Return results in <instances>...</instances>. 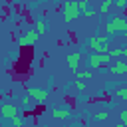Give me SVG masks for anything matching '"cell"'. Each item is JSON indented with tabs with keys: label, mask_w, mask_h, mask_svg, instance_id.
I'll return each mask as SVG.
<instances>
[{
	"label": "cell",
	"mask_w": 127,
	"mask_h": 127,
	"mask_svg": "<svg viewBox=\"0 0 127 127\" xmlns=\"http://www.w3.org/2000/svg\"><path fill=\"white\" fill-rule=\"evenodd\" d=\"M107 64H111V56H109L107 52H93V54H89V58H87V65H89L91 69H101V67H105Z\"/></svg>",
	"instance_id": "obj_1"
},
{
	"label": "cell",
	"mask_w": 127,
	"mask_h": 127,
	"mask_svg": "<svg viewBox=\"0 0 127 127\" xmlns=\"http://www.w3.org/2000/svg\"><path fill=\"white\" fill-rule=\"evenodd\" d=\"M81 16V10H79V6H77V0H67L65 4H64V22H73L75 18H79Z\"/></svg>",
	"instance_id": "obj_2"
},
{
	"label": "cell",
	"mask_w": 127,
	"mask_h": 127,
	"mask_svg": "<svg viewBox=\"0 0 127 127\" xmlns=\"http://www.w3.org/2000/svg\"><path fill=\"white\" fill-rule=\"evenodd\" d=\"M109 34H99V36H91L87 40V48L93 50V52H107L109 48H105V44L109 42Z\"/></svg>",
	"instance_id": "obj_3"
},
{
	"label": "cell",
	"mask_w": 127,
	"mask_h": 127,
	"mask_svg": "<svg viewBox=\"0 0 127 127\" xmlns=\"http://www.w3.org/2000/svg\"><path fill=\"white\" fill-rule=\"evenodd\" d=\"M105 32H107L111 38L115 36V32H127V20H125L123 16H113V18L109 20Z\"/></svg>",
	"instance_id": "obj_4"
},
{
	"label": "cell",
	"mask_w": 127,
	"mask_h": 127,
	"mask_svg": "<svg viewBox=\"0 0 127 127\" xmlns=\"http://www.w3.org/2000/svg\"><path fill=\"white\" fill-rule=\"evenodd\" d=\"M38 38H40V34H38L36 30H30V32H24V34L20 36L18 44H20L22 48H28V46H34V44L38 42Z\"/></svg>",
	"instance_id": "obj_5"
},
{
	"label": "cell",
	"mask_w": 127,
	"mask_h": 127,
	"mask_svg": "<svg viewBox=\"0 0 127 127\" xmlns=\"http://www.w3.org/2000/svg\"><path fill=\"white\" fill-rule=\"evenodd\" d=\"M26 93H28V95L32 97V101H36V103H44V101L48 99V91L42 89V87H28Z\"/></svg>",
	"instance_id": "obj_6"
},
{
	"label": "cell",
	"mask_w": 127,
	"mask_h": 127,
	"mask_svg": "<svg viewBox=\"0 0 127 127\" xmlns=\"http://www.w3.org/2000/svg\"><path fill=\"white\" fill-rule=\"evenodd\" d=\"M16 113H20V109L16 107V105H10V103H4V105H0V117L2 119H12Z\"/></svg>",
	"instance_id": "obj_7"
},
{
	"label": "cell",
	"mask_w": 127,
	"mask_h": 127,
	"mask_svg": "<svg viewBox=\"0 0 127 127\" xmlns=\"http://www.w3.org/2000/svg\"><path fill=\"white\" fill-rule=\"evenodd\" d=\"M107 71H109V73H115V75H123V73H127V60H119V62L107 65Z\"/></svg>",
	"instance_id": "obj_8"
},
{
	"label": "cell",
	"mask_w": 127,
	"mask_h": 127,
	"mask_svg": "<svg viewBox=\"0 0 127 127\" xmlns=\"http://www.w3.org/2000/svg\"><path fill=\"white\" fill-rule=\"evenodd\" d=\"M65 62H67V67L71 71H77L79 69V62H81V54L79 52H71V54H67Z\"/></svg>",
	"instance_id": "obj_9"
},
{
	"label": "cell",
	"mask_w": 127,
	"mask_h": 127,
	"mask_svg": "<svg viewBox=\"0 0 127 127\" xmlns=\"http://www.w3.org/2000/svg\"><path fill=\"white\" fill-rule=\"evenodd\" d=\"M71 115V107L69 105H58L54 111H52V117L54 119H67Z\"/></svg>",
	"instance_id": "obj_10"
},
{
	"label": "cell",
	"mask_w": 127,
	"mask_h": 127,
	"mask_svg": "<svg viewBox=\"0 0 127 127\" xmlns=\"http://www.w3.org/2000/svg\"><path fill=\"white\" fill-rule=\"evenodd\" d=\"M34 30H36L40 36H42V34H46V32H48V22H46L44 18H38V20H36V24H34Z\"/></svg>",
	"instance_id": "obj_11"
},
{
	"label": "cell",
	"mask_w": 127,
	"mask_h": 127,
	"mask_svg": "<svg viewBox=\"0 0 127 127\" xmlns=\"http://www.w3.org/2000/svg\"><path fill=\"white\" fill-rule=\"evenodd\" d=\"M75 77H79V79H91L93 77V71H91V67L89 69H77L75 71Z\"/></svg>",
	"instance_id": "obj_12"
},
{
	"label": "cell",
	"mask_w": 127,
	"mask_h": 127,
	"mask_svg": "<svg viewBox=\"0 0 127 127\" xmlns=\"http://www.w3.org/2000/svg\"><path fill=\"white\" fill-rule=\"evenodd\" d=\"M111 6H113V0H103V2H101V6H99V14H101V16H107Z\"/></svg>",
	"instance_id": "obj_13"
},
{
	"label": "cell",
	"mask_w": 127,
	"mask_h": 127,
	"mask_svg": "<svg viewBox=\"0 0 127 127\" xmlns=\"http://www.w3.org/2000/svg\"><path fill=\"white\" fill-rule=\"evenodd\" d=\"M30 101H32V97L26 93V95L22 97V101H20V105H22V111H30Z\"/></svg>",
	"instance_id": "obj_14"
},
{
	"label": "cell",
	"mask_w": 127,
	"mask_h": 127,
	"mask_svg": "<svg viewBox=\"0 0 127 127\" xmlns=\"http://www.w3.org/2000/svg\"><path fill=\"white\" fill-rule=\"evenodd\" d=\"M10 121H12V125H14V127H22V125H24V117H22L20 113H16Z\"/></svg>",
	"instance_id": "obj_15"
},
{
	"label": "cell",
	"mask_w": 127,
	"mask_h": 127,
	"mask_svg": "<svg viewBox=\"0 0 127 127\" xmlns=\"http://www.w3.org/2000/svg\"><path fill=\"white\" fill-rule=\"evenodd\" d=\"M115 95L121 97V99H127V85H119V87L115 89Z\"/></svg>",
	"instance_id": "obj_16"
},
{
	"label": "cell",
	"mask_w": 127,
	"mask_h": 127,
	"mask_svg": "<svg viewBox=\"0 0 127 127\" xmlns=\"http://www.w3.org/2000/svg\"><path fill=\"white\" fill-rule=\"evenodd\" d=\"M107 54L111 58H123V48H113V50H107Z\"/></svg>",
	"instance_id": "obj_17"
},
{
	"label": "cell",
	"mask_w": 127,
	"mask_h": 127,
	"mask_svg": "<svg viewBox=\"0 0 127 127\" xmlns=\"http://www.w3.org/2000/svg\"><path fill=\"white\" fill-rule=\"evenodd\" d=\"M77 6H79V10H81V14H83V12H87V10L91 8V6L87 4V0H77Z\"/></svg>",
	"instance_id": "obj_18"
},
{
	"label": "cell",
	"mask_w": 127,
	"mask_h": 127,
	"mask_svg": "<svg viewBox=\"0 0 127 127\" xmlns=\"http://www.w3.org/2000/svg\"><path fill=\"white\" fill-rule=\"evenodd\" d=\"M113 6L117 10H125L127 8V0H113Z\"/></svg>",
	"instance_id": "obj_19"
},
{
	"label": "cell",
	"mask_w": 127,
	"mask_h": 127,
	"mask_svg": "<svg viewBox=\"0 0 127 127\" xmlns=\"http://www.w3.org/2000/svg\"><path fill=\"white\" fill-rule=\"evenodd\" d=\"M107 117H109L107 111H99V113H95V119H97V121H105Z\"/></svg>",
	"instance_id": "obj_20"
},
{
	"label": "cell",
	"mask_w": 127,
	"mask_h": 127,
	"mask_svg": "<svg viewBox=\"0 0 127 127\" xmlns=\"http://www.w3.org/2000/svg\"><path fill=\"white\" fill-rule=\"evenodd\" d=\"M73 85H75L77 89H83V87H85V81H83V79H79V77H75V81H73Z\"/></svg>",
	"instance_id": "obj_21"
},
{
	"label": "cell",
	"mask_w": 127,
	"mask_h": 127,
	"mask_svg": "<svg viewBox=\"0 0 127 127\" xmlns=\"http://www.w3.org/2000/svg\"><path fill=\"white\" fill-rule=\"evenodd\" d=\"M119 119H121V123H123V125H127V109L119 113Z\"/></svg>",
	"instance_id": "obj_22"
},
{
	"label": "cell",
	"mask_w": 127,
	"mask_h": 127,
	"mask_svg": "<svg viewBox=\"0 0 127 127\" xmlns=\"http://www.w3.org/2000/svg\"><path fill=\"white\" fill-rule=\"evenodd\" d=\"M83 16H87V18H91V16H95V10H93V8H89L87 12H83Z\"/></svg>",
	"instance_id": "obj_23"
},
{
	"label": "cell",
	"mask_w": 127,
	"mask_h": 127,
	"mask_svg": "<svg viewBox=\"0 0 127 127\" xmlns=\"http://www.w3.org/2000/svg\"><path fill=\"white\" fill-rule=\"evenodd\" d=\"M123 58L127 60V48H123Z\"/></svg>",
	"instance_id": "obj_24"
},
{
	"label": "cell",
	"mask_w": 127,
	"mask_h": 127,
	"mask_svg": "<svg viewBox=\"0 0 127 127\" xmlns=\"http://www.w3.org/2000/svg\"><path fill=\"white\" fill-rule=\"evenodd\" d=\"M123 34H125V40H127V32H123Z\"/></svg>",
	"instance_id": "obj_25"
},
{
	"label": "cell",
	"mask_w": 127,
	"mask_h": 127,
	"mask_svg": "<svg viewBox=\"0 0 127 127\" xmlns=\"http://www.w3.org/2000/svg\"><path fill=\"white\" fill-rule=\"evenodd\" d=\"M2 4H4V2H2V0H0V6H2Z\"/></svg>",
	"instance_id": "obj_26"
},
{
	"label": "cell",
	"mask_w": 127,
	"mask_h": 127,
	"mask_svg": "<svg viewBox=\"0 0 127 127\" xmlns=\"http://www.w3.org/2000/svg\"><path fill=\"white\" fill-rule=\"evenodd\" d=\"M125 101H127V99H125Z\"/></svg>",
	"instance_id": "obj_27"
}]
</instances>
